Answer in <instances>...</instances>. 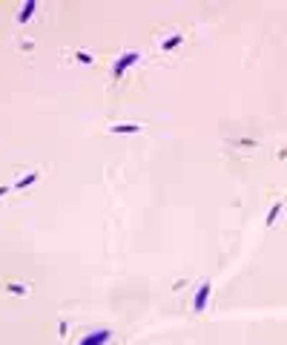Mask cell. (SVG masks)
Returning a JSON list of instances; mask_svg holds the SVG:
<instances>
[{
  "mask_svg": "<svg viewBox=\"0 0 287 345\" xmlns=\"http://www.w3.org/2000/svg\"><path fill=\"white\" fill-rule=\"evenodd\" d=\"M141 130H144L141 124H112V127H109L112 135H138Z\"/></svg>",
  "mask_w": 287,
  "mask_h": 345,
  "instance_id": "obj_4",
  "label": "cell"
},
{
  "mask_svg": "<svg viewBox=\"0 0 287 345\" xmlns=\"http://www.w3.org/2000/svg\"><path fill=\"white\" fill-rule=\"evenodd\" d=\"M35 182H38V172H29V176H20L18 182L12 184V190H26V187H32Z\"/></svg>",
  "mask_w": 287,
  "mask_h": 345,
  "instance_id": "obj_7",
  "label": "cell"
},
{
  "mask_svg": "<svg viewBox=\"0 0 287 345\" xmlns=\"http://www.w3.org/2000/svg\"><path fill=\"white\" fill-rule=\"evenodd\" d=\"M6 193H12V184H0V199H3Z\"/></svg>",
  "mask_w": 287,
  "mask_h": 345,
  "instance_id": "obj_10",
  "label": "cell"
},
{
  "mask_svg": "<svg viewBox=\"0 0 287 345\" xmlns=\"http://www.w3.org/2000/svg\"><path fill=\"white\" fill-rule=\"evenodd\" d=\"M138 61H141V55H138V52H124L118 61L112 63V75H115V78H121V75H124V72L129 69V66H135Z\"/></svg>",
  "mask_w": 287,
  "mask_h": 345,
  "instance_id": "obj_2",
  "label": "cell"
},
{
  "mask_svg": "<svg viewBox=\"0 0 287 345\" xmlns=\"http://www.w3.org/2000/svg\"><path fill=\"white\" fill-rule=\"evenodd\" d=\"M281 210H284V204H281V202H276V204H273V207H270V213H267V219H264V227H273Z\"/></svg>",
  "mask_w": 287,
  "mask_h": 345,
  "instance_id": "obj_8",
  "label": "cell"
},
{
  "mask_svg": "<svg viewBox=\"0 0 287 345\" xmlns=\"http://www.w3.org/2000/svg\"><path fill=\"white\" fill-rule=\"evenodd\" d=\"M75 58H78L80 63H92V55H89V52H75Z\"/></svg>",
  "mask_w": 287,
  "mask_h": 345,
  "instance_id": "obj_9",
  "label": "cell"
},
{
  "mask_svg": "<svg viewBox=\"0 0 287 345\" xmlns=\"http://www.w3.org/2000/svg\"><path fill=\"white\" fill-rule=\"evenodd\" d=\"M109 336H112V334H109L107 328H101V331H92V334H86L78 345H107Z\"/></svg>",
  "mask_w": 287,
  "mask_h": 345,
  "instance_id": "obj_3",
  "label": "cell"
},
{
  "mask_svg": "<svg viewBox=\"0 0 287 345\" xmlns=\"http://www.w3.org/2000/svg\"><path fill=\"white\" fill-rule=\"evenodd\" d=\"M35 12H38V0H26V3L20 6V12H18V23H29Z\"/></svg>",
  "mask_w": 287,
  "mask_h": 345,
  "instance_id": "obj_5",
  "label": "cell"
},
{
  "mask_svg": "<svg viewBox=\"0 0 287 345\" xmlns=\"http://www.w3.org/2000/svg\"><path fill=\"white\" fill-rule=\"evenodd\" d=\"M181 43H184V35H181V32H175V35H169V38H164V41H161V49H164V52H172V49H178Z\"/></svg>",
  "mask_w": 287,
  "mask_h": 345,
  "instance_id": "obj_6",
  "label": "cell"
},
{
  "mask_svg": "<svg viewBox=\"0 0 287 345\" xmlns=\"http://www.w3.org/2000/svg\"><path fill=\"white\" fill-rule=\"evenodd\" d=\"M210 296H213V282H210V279H204V282L198 285L196 296H193V311H196V314H201V311L210 305Z\"/></svg>",
  "mask_w": 287,
  "mask_h": 345,
  "instance_id": "obj_1",
  "label": "cell"
}]
</instances>
